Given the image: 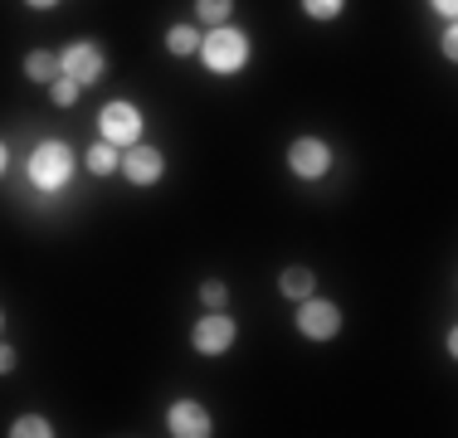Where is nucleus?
I'll return each instance as SVG.
<instances>
[{
    "mask_svg": "<svg viewBox=\"0 0 458 438\" xmlns=\"http://www.w3.org/2000/svg\"><path fill=\"white\" fill-rule=\"evenodd\" d=\"M25 73H30V79H39V83H45V79H54V73H59V59L39 49V54H30V59H25Z\"/></svg>",
    "mask_w": 458,
    "mask_h": 438,
    "instance_id": "obj_11",
    "label": "nucleus"
},
{
    "mask_svg": "<svg viewBox=\"0 0 458 438\" xmlns=\"http://www.w3.org/2000/svg\"><path fill=\"white\" fill-rule=\"evenodd\" d=\"M30 5H39V10H49V5H54V0H30Z\"/></svg>",
    "mask_w": 458,
    "mask_h": 438,
    "instance_id": "obj_21",
    "label": "nucleus"
},
{
    "mask_svg": "<svg viewBox=\"0 0 458 438\" xmlns=\"http://www.w3.org/2000/svg\"><path fill=\"white\" fill-rule=\"evenodd\" d=\"M454 5L458 0H434V10H444V15H454Z\"/></svg>",
    "mask_w": 458,
    "mask_h": 438,
    "instance_id": "obj_20",
    "label": "nucleus"
},
{
    "mask_svg": "<svg viewBox=\"0 0 458 438\" xmlns=\"http://www.w3.org/2000/svg\"><path fill=\"white\" fill-rule=\"evenodd\" d=\"M10 366H15V350H10V346H0V370H10Z\"/></svg>",
    "mask_w": 458,
    "mask_h": 438,
    "instance_id": "obj_19",
    "label": "nucleus"
},
{
    "mask_svg": "<svg viewBox=\"0 0 458 438\" xmlns=\"http://www.w3.org/2000/svg\"><path fill=\"white\" fill-rule=\"evenodd\" d=\"M229 341H234V322L229 316H205L195 326V350H205V356H220Z\"/></svg>",
    "mask_w": 458,
    "mask_h": 438,
    "instance_id": "obj_7",
    "label": "nucleus"
},
{
    "mask_svg": "<svg viewBox=\"0 0 458 438\" xmlns=\"http://www.w3.org/2000/svg\"><path fill=\"white\" fill-rule=\"evenodd\" d=\"M288 161H293V171H298V175H322L327 166H332V151H327V141L302 137V141H293Z\"/></svg>",
    "mask_w": 458,
    "mask_h": 438,
    "instance_id": "obj_6",
    "label": "nucleus"
},
{
    "mask_svg": "<svg viewBox=\"0 0 458 438\" xmlns=\"http://www.w3.org/2000/svg\"><path fill=\"white\" fill-rule=\"evenodd\" d=\"M336 326H342V316H336V307L332 302H302V312H298V332L302 336H318V341H327V336H336Z\"/></svg>",
    "mask_w": 458,
    "mask_h": 438,
    "instance_id": "obj_4",
    "label": "nucleus"
},
{
    "mask_svg": "<svg viewBox=\"0 0 458 438\" xmlns=\"http://www.w3.org/2000/svg\"><path fill=\"white\" fill-rule=\"evenodd\" d=\"M69 147H59V141H45V147L35 151V161H30V181L39 185V190H59L64 181H69Z\"/></svg>",
    "mask_w": 458,
    "mask_h": 438,
    "instance_id": "obj_1",
    "label": "nucleus"
},
{
    "mask_svg": "<svg viewBox=\"0 0 458 438\" xmlns=\"http://www.w3.org/2000/svg\"><path fill=\"white\" fill-rule=\"evenodd\" d=\"M10 434H15V438H45V434H49V424L39 419V414H25V419H20Z\"/></svg>",
    "mask_w": 458,
    "mask_h": 438,
    "instance_id": "obj_12",
    "label": "nucleus"
},
{
    "mask_svg": "<svg viewBox=\"0 0 458 438\" xmlns=\"http://www.w3.org/2000/svg\"><path fill=\"white\" fill-rule=\"evenodd\" d=\"M0 171H5V147H0Z\"/></svg>",
    "mask_w": 458,
    "mask_h": 438,
    "instance_id": "obj_22",
    "label": "nucleus"
},
{
    "mask_svg": "<svg viewBox=\"0 0 458 438\" xmlns=\"http://www.w3.org/2000/svg\"><path fill=\"white\" fill-rule=\"evenodd\" d=\"M200 302H205V307H215V312H220V307L229 302L225 282H205V288H200Z\"/></svg>",
    "mask_w": 458,
    "mask_h": 438,
    "instance_id": "obj_17",
    "label": "nucleus"
},
{
    "mask_svg": "<svg viewBox=\"0 0 458 438\" xmlns=\"http://www.w3.org/2000/svg\"><path fill=\"white\" fill-rule=\"evenodd\" d=\"M89 166H93L98 175H107V171L117 166V151H113V147H93V151H89Z\"/></svg>",
    "mask_w": 458,
    "mask_h": 438,
    "instance_id": "obj_14",
    "label": "nucleus"
},
{
    "mask_svg": "<svg viewBox=\"0 0 458 438\" xmlns=\"http://www.w3.org/2000/svg\"><path fill=\"white\" fill-rule=\"evenodd\" d=\"M171 434H181V438H205V434H210V414H205L195 400H181L176 409H171Z\"/></svg>",
    "mask_w": 458,
    "mask_h": 438,
    "instance_id": "obj_8",
    "label": "nucleus"
},
{
    "mask_svg": "<svg viewBox=\"0 0 458 438\" xmlns=\"http://www.w3.org/2000/svg\"><path fill=\"white\" fill-rule=\"evenodd\" d=\"M244 59H249V44L239 29H215L210 39H205V63H210L215 73H234V69H244Z\"/></svg>",
    "mask_w": 458,
    "mask_h": 438,
    "instance_id": "obj_2",
    "label": "nucleus"
},
{
    "mask_svg": "<svg viewBox=\"0 0 458 438\" xmlns=\"http://www.w3.org/2000/svg\"><path fill=\"white\" fill-rule=\"evenodd\" d=\"M59 69H64V79H73V83H93L98 73H103V54H98L93 44H69Z\"/></svg>",
    "mask_w": 458,
    "mask_h": 438,
    "instance_id": "obj_3",
    "label": "nucleus"
},
{
    "mask_svg": "<svg viewBox=\"0 0 458 438\" xmlns=\"http://www.w3.org/2000/svg\"><path fill=\"white\" fill-rule=\"evenodd\" d=\"M283 292H288V298H312V273L308 268H288L283 273Z\"/></svg>",
    "mask_w": 458,
    "mask_h": 438,
    "instance_id": "obj_10",
    "label": "nucleus"
},
{
    "mask_svg": "<svg viewBox=\"0 0 458 438\" xmlns=\"http://www.w3.org/2000/svg\"><path fill=\"white\" fill-rule=\"evenodd\" d=\"M302 10H308V15H318V20H332L336 10H342V0H302Z\"/></svg>",
    "mask_w": 458,
    "mask_h": 438,
    "instance_id": "obj_18",
    "label": "nucleus"
},
{
    "mask_svg": "<svg viewBox=\"0 0 458 438\" xmlns=\"http://www.w3.org/2000/svg\"><path fill=\"white\" fill-rule=\"evenodd\" d=\"M0 316H5V312H0Z\"/></svg>",
    "mask_w": 458,
    "mask_h": 438,
    "instance_id": "obj_23",
    "label": "nucleus"
},
{
    "mask_svg": "<svg viewBox=\"0 0 458 438\" xmlns=\"http://www.w3.org/2000/svg\"><path fill=\"white\" fill-rule=\"evenodd\" d=\"M123 171H127V181H132V185H151L161 175V156L151 147H137L132 156H123Z\"/></svg>",
    "mask_w": 458,
    "mask_h": 438,
    "instance_id": "obj_9",
    "label": "nucleus"
},
{
    "mask_svg": "<svg viewBox=\"0 0 458 438\" xmlns=\"http://www.w3.org/2000/svg\"><path fill=\"white\" fill-rule=\"evenodd\" d=\"M49 97H54V103H59V107H69L73 97H79V83H73V79H59V83L49 88Z\"/></svg>",
    "mask_w": 458,
    "mask_h": 438,
    "instance_id": "obj_16",
    "label": "nucleus"
},
{
    "mask_svg": "<svg viewBox=\"0 0 458 438\" xmlns=\"http://www.w3.org/2000/svg\"><path fill=\"white\" fill-rule=\"evenodd\" d=\"M137 131H141V117H137L132 103H107L103 107V137L107 141H137Z\"/></svg>",
    "mask_w": 458,
    "mask_h": 438,
    "instance_id": "obj_5",
    "label": "nucleus"
},
{
    "mask_svg": "<svg viewBox=\"0 0 458 438\" xmlns=\"http://www.w3.org/2000/svg\"><path fill=\"white\" fill-rule=\"evenodd\" d=\"M166 44H171V54H191V49H195V29H191V25H176V29L166 35Z\"/></svg>",
    "mask_w": 458,
    "mask_h": 438,
    "instance_id": "obj_13",
    "label": "nucleus"
},
{
    "mask_svg": "<svg viewBox=\"0 0 458 438\" xmlns=\"http://www.w3.org/2000/svg\"><path fill=\"white\" fill-rule=\"evenodd\" d=\"M229 5H234V0H200V20H210V25H225Z\"/></svg>",
    "mask_w": 458,
    "mask_h": 438,
    "instance_id": "obj_15",
    "label": "nucleus"
}]
</instances>
